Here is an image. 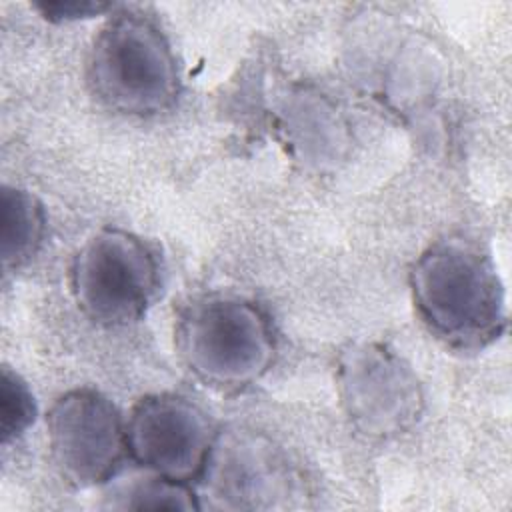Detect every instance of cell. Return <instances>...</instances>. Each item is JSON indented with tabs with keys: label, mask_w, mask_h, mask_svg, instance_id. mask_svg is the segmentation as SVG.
I'll return each mask as SVG.
<instances>
[{
	"label": "cell",
	"mask_w": 512,
	"mask_h": 512,
	"mask_svg": "<svg viewBox=\"0 0 512 512\" xmlns=\"http://www.w3.org/2000/svg\"><path fill=\"white\" fill-rule=\"evenodd\" d=\"M418 318L446 346L480 350L506 328V296L492 258L470 240L426 248L410 270Z\"/></svg>",
	"instance_id": "obj_1"
},
{
	"label": "cell",
	"mask_w": 512,
	"mask_h": 512,
	"mask_svg": "<svg viewBox=\"0 0 512 512\" xmlns=\"http://www.w3.org/2000/svg\"><path fill=\"white\" fill-rule=\"evenodd\" d=\"M176 350L200 382L236 392L270 370L276 338L268 316L254 302L234 294H208L180 312Z\"/></svg>",
	"instance_id": "obj_2"
},
{
	"label": "cell",
	"mask_w": 512,
	"mask_h": 512,
	"mask_svg": "<svg viewBox=\"0 0 512 512\" xmlns=\"http://www.w3.org/2000/svg\"><path fill=\"white\" fill-rule=\"evenodd\" d=\"M88 84L108 108L152 116L174 104L180 76L164 32L142 14L116 12L90 48Z\"/></svg>",
	"instance_id": "obj_3"
},
{
	"label": "cell",
	"mask_w": 512,
	"mask_h": 512,
	"mask_svg": "<svg viewBox=\"0 0 512 512\" xmlns=\"http://www.w3.org/2000/svg\"><path fill=\"white\" fill-rule=\"evenodd\" d=\"M160 284L152 246L122 228H102L74 254L70 290L92 322L126 326L140 320Z\"/></svg>",
	"instance_id": "obj_4"
},
{
	"label": "cell",
	"mask_w": 512,
	"mask_h": 512,
	"mask_svg": "<svg viewBox=\"0 0 512 512\" xmlns=\"http://www.w3.org/2000/svg\"><path fill=\"white\" fill-rule=\"evenodd\" d=\"M336 390L354 428L372 438H392L410 430L424 406L416 372L376 342L352 344L340 354Z\"/></svg>",
	"instance_id": "obj_5"
},
{
	"label": "cell",
	"mask_w": 512,
	"mask_h": 512,
	"mask_svg": "<svg viewBox=\"0 0 512 512\" xmlns=\"http://www.w3.org/2000/svg\"><path fill=\"white\" fill-rule=\"evenodd\" d=\"M46 436L58 474L74 488L108 482L128 456L126 420L104 394L76 388L54 400Z\"/></svg>",
	"instance_id": "obj_6"
},
{
	"label": "cell",
	"mask_w": 512,
	"mask_h": 512,
	"mask_svg": "<svg viewBox=\"0 0 512 512\" xmlns=\"http://www.w3.org/2000/svg\"><path fill=\"white\" fill-rule=\"evenodd\" d=\"M218 430L194 400L162 392L140 398L126 420L128 456L150 474L200 480Z\"/></svg>",
	"instance_id": "obj_7"
},
{
	"label": "cell",
	"mask_w": 512,
	"mask_h": 512,
	"mask_svg": "<svg viewBox=\"0 0 512 512\" xmlns=\"http://www.w3.org/2000/svg\"><path fill=\"white\" fill-rule=\"evenodd\" d=\"M204 490L220 506H258V498L286 496L290 470L270 440L254 432H218L206 468Z\"/></svg>",
	"instance_id": "obj_8"
},
{
	"label": "cell",
	"mask_w": 512,
	"mask_h": 512,
	"mask_svg": "<svg viewBox=\"0 0 512 512\" xmlns=\"http://www.w3.org/2000/svg\"><path fill=\"white\" fill-rule=\"evenodd\" d=\"M46 214L40 200L22 188L4 186L0 194V256L4 268L24 266L40 248Z\"/></svg>",
	"instance_id": "obj_9"
},
{
	"label": "cell",
	"mask_w": 512,
	"mask_h": 512,
	"mask_svg": "<svg viewBox=\"0 0 512 512\" xmlns=\"http://www.w3.org/2000/svg\"><path fill=\"white\" fill-rule=\"evenodd\" d=\"M110 502L118 510H200L198 496L186 482L150 474L120 486Z\"/></svg>",
	"instance_id": "obj_10"
},
{
	"label": "cell",
	"mask_w": 512,
	"mask_h": 512,
	"mask_svg": "<svg viewBox=\"0 0 512 512\" xmlns=\"http://www.w3.org/2000/svg\"><path fill=\"white\" fill-rule=\"evenodd\" d=\"M36 398L26 380L8 366L0 372V436L2 444L18 440L36 420Z\"/></svg>",
	"instance_id": "obj_11"
},
{
	"label": "cell",
	"mask_w": 512,
	"mask_h": 512,
	"mask_svg": "<svg viewBox=\"0 0 512 512\" xmlns=\"http://www.w3.org/2000/svg\"><path fill=\"white\" fill-rule=\"evenodd\" d=\"M34 8L50 22H74L94 16L114 12V4L92 2V0H54V2H34Z\"/></svg>",
	"instance_id": "obj_12"
}]
</instances>
